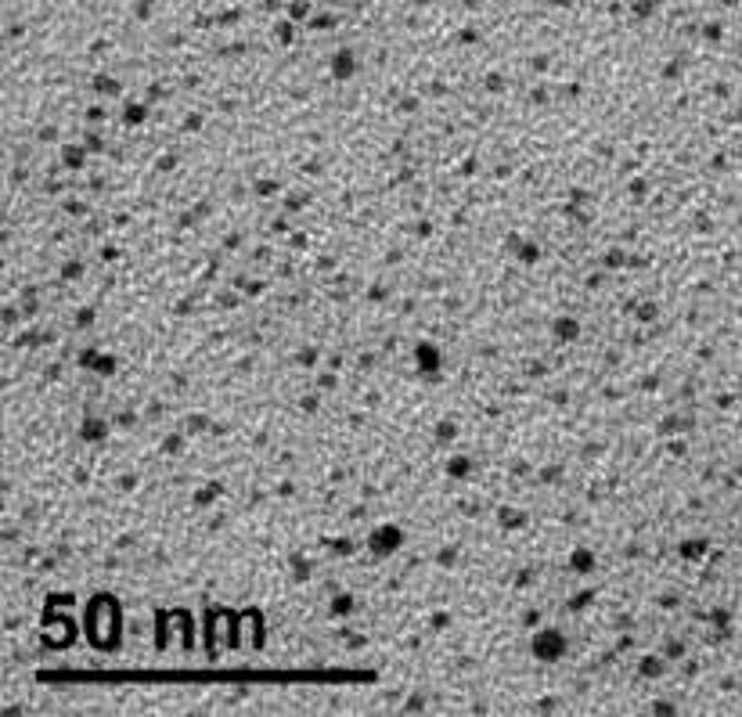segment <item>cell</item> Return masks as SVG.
<instances>
[{
  "instance_id": "cell-1",
  "label": "cell",
  "mask_w": 742,
  "mask_h": 717,
  "mask_svg": "<svg viewBox=\"0 0 742 717\" xmlns=\"http://www.w3.org/2000/svg\"><path fill=\"white\" fill-rule=\"evenodd\" d=\"M534 652H537V656H544V660H555L559 652H562V638L555 635V631H548V635H541L534 642Z\"/></svg>"
}]
</instances>
